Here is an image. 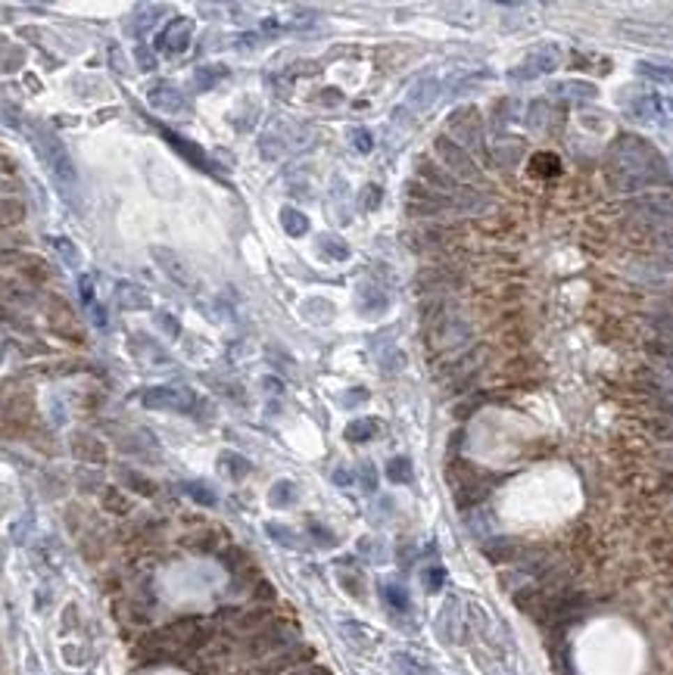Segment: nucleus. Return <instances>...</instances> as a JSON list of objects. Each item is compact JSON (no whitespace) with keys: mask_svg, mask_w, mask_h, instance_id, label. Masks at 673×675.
Listing matches in <instances>:
<instances>
[{"mask_svg":"<svg viewBox=\"0 0 673 675\" xmlns=\"http://www.w3.org/2000/svg\"><path fill=\"white\" fill-rule=\"evenodd\" d=\"M608 180L614 190L636 193L645 187L667 184L670 175L655 146L636 134H621L608 150Z\"/></svg>","mask_w":673,"mask_h":675,"instance_id":"nucleus-1","label":"nucleus"},{"mask_svg":"<svg viewBox=\"0 0 673 675\" xmlns=\"http://www.w3.org/2000/svg\"><path fill=\"white\" fill-rule=\"evenodd\" d=\"M31 143H35L38 156L44 159V165L50 169V175L56 178V184L63 187L66 193L75 190L78 175H75V165H72V159H69V153H66L63 140H59L56 134H50V131H44V128H35V131H31Z\"/></svg>","mask_w":673,"mask_h":675,"instance_id":"nucleus-2","label":"nucleus"},{"mask_svg":"<svg viewBox=\"0 0 673 675\" xmlns=\"http://www.w3.org/2000/svg\"><path fill=\"white\" fill-rule=\"evenodd\" d=\"M626 215H636L651 224H670L673 222V190H649L639 193L636 199L623 205Z\"/></svg>","mask_w":673,"mask_h":675,"instance_id":"nucleus-3","label":"nucleus"},{"mask_svg":"<svg viewBox=\"0 0 673 675\" xmlns=\"http://www.w3.org/2000/svg\"><path fill=\"white\" fill-rule=\"evenodd\" d=\"M293 641H296V629H290V626H284V623H269L262 632L250 635L246 653H250V657H265V653H275V651L290 647Z\"/></svg>","mask_w":673,"mask_h":675,"instance_id":"nucleus-4","label":"nucleus"},{"mask_svg":"<svg viewBox=\"0 0 673 675\" xmlns=\"http://www.w3.org/2000/svg\"><path fill=\"white\" fill-rule=\"evenodd\" d=\"M433 150H437V156L443 159V165L449 169V175L452 178H468V180H474L481 171H477V165H474V159L468 156V150H464L462 143H455V140H449V137H437L433 140Z\"/></svg>","mask_w":673,"mask_h":675,"instance_id":"nucleus-5","label":"nucleus"},{"mask_svg":"<svg viewBox=\"0 0 673 675\" xmlns=\"http://www.w3.org/2000/svg\"><path fill=\"white\" fill-rule=\"evenodd\" d=\"M141 402L153 411H190L193 392L184 386H150V389H144Z\"/></svg>","mask_w":673,"mask_h":675,"instance_id":"nucleus-6","label":"nucleus"},{"mask_svg":"<svg viewBox=\"0 0 673 675\" xmlns=\"http://www.w3.org/2000/svg\"><path fill=\"white\" fill-rule=\"evenodd\" d=\"M558 65H561V47L545 44V47H536V50H533L515 72H511V78H517V82H530V78H539V75L555 72Z\"/></svg>","mask_w":673,"mask_h":675,"instance_id":"nucleus-7","label":"nucleus"},{"mask_svg":"<svg viewBox=\"0 0 673 675\" xmlns=\"http://www.w3.org/2000/svg\"><path fill=\"white\" fill-rule=\"evenodd\" d=\"M449 131L455 134V140L471 146H481L483 143V128H481V112L474 106H462L449 116Z\"/></svg>","mask_w":673,"mask_h":675,"instance_id":"nucleus-8","label":"nucleus"},{"mask_svg":"<svg viewBox=\"0 0 673 675\" xmlns=\"http://www.w3.org/2000/svg\"><path fill=\"white\" fill-rule=\"evenodd\" d=\"M150 256L159 262V268H162L165 274H169V280H175L178 286H184V290H193L197 286V277H193L190 265L184 262L181 256H178L175 249H165V246H153Z\"/></svg>","mask_w":673,"mask_h":675,"instance_id":"nucleus-9","label":"nucleus"},{"mask_svg":"<svg viewBox=\"0 0 673 675\" xmlns=\"http://www.w3.org/2000/svg\"><path fill=\"white\" fill-rule=\"evenodd\" d=\"M190 35H193V22H190V19H184V16H181V19H172V22L165 25L162 31H159V38H156V50L169 53V56H178V53L188 50Z\"/></svg>","mask_w":673,"mask_h":675,"instance_id":"nucleus-10","label":"nucleus"},{"mask_svg":"<svg viewBox=\"0 0 673 675\" xmlns=\"http://www.w3.org/2000/svg\"><path fill=\"white\" fill-rule=\"evenodd\" d=\"M146 100H150L153 109L169 112V116H175V112H188V100H184V93L178 88H172V84H156V88H150Z\"/></svg>","mask_w":673,"mask_h":675,"instance_id":"nucleus-11","label":"nucleus"},{"mask_svg":"<svg viewBox=\"0 0 673 675\" xmlns=\"http://www.w3.org/2000/svg\"><path fill=\"white\" fill-rule=\"evenodd\" d=\"M309 657H312L309 647H296V651H287V653H281V657L269 660V663L259 666V669H256V672H250V675H278V672L290 669V666L303 663V660H309Z\"/></svg>","mask_w":673,"mask_h":675,"instance_id":"nucleus-12","label":"nucleus"},{"mask_svg":"<svg viewBox=\"0 0 673 675\" xmlns=\"http://www.w3.org/2000/svg\"><path fill=\"white\" fill-rule=\"evenodd\" d=\"M116 302H119V309H122V311H144V309H150L146 293L141 290V286H135V284H119Z\"/></svg>","mask_w":673,"mask_h":675,"instance_id":"nucleus-13","label":"nucleus"},{"mask_svg":"<svg viewBox=\"0 0 673 675\" xmlns=\"http://www.w3.org/2000/svg\"><path fill=\"white\" fill-rule=\"evenodd\" d=\"M437 93H439L437 78H421V82L409 91V106H411V109H418V112L428 109L433 100H437Z\"/></svg>","mask_w":673,"mask_h":675,"instance_id":"nucleus-14","label":"nucleus"},{"mask_svg":"<svg viewBox=\"0 0 673 675\" xmlns=\"http://www.w3.org/2000/svg\"><path fill=\"white\" fill-rule=\"evenodd\" d=\"M418 175H421L428 184H433V187H439V190H449V193H455L458 187H455V178L449 175V171H439L437 165H430L428 159H421L418 162Z\"/></svg>","mask_w":673,"mask_h":675,"instance_id":"nucleus-15","label":"nucleus"},{"mask_svg":"<svg viewBox=\"0 0 673 675\" xmlns=\"http://www.w3.org/2000/svg\"><path fill=\"white\" fill-rule=\"evenodd\" d=\"M165 140H169V143H172V146H175V150H178V153H181V156H188V159H190V162H193V165H197V169H206V171H209V159H206V153H203V150H199V146H193V143H188V140H184V137H178V134H172V131H165Z\"/></svg>","mask_w":673,"mask_h":675,"instance_id":"nucleus-16","label":"nucleus"},{"mask_svg":"<svg viewBox=\"0 0 673 675\" xmlns=\"http://www.w3.org/2000/svg\"><path fill=\"white\" fill-rule=\"evenodd\" d=\"M222 78H228V69H225V65H199V69L193 72V88H197V91H212Z\"/></svg>","mask_w":673,"mask_h":675,"instance_id":"nucleus-17","label":"nucleus"},{"mask_svg":"<svg viewBox=\"0 0 673 675\" xmlns=\"http://www.w3.org/2000/svg\"><path fill=\"white\" fill-rule=\"evenodd\" d=\"M558 97H568V100H596V84L589 82H558L555 84Z\"/></svg>","mask_w":673,"mask_h":675,"instance_id":"nucleus-18","label":"nucleus"},{"mask_svg":"<svg viewBox=\"0 0 673 675\" xmlns=\"http://www.w3.org/2000/svg\"><path fill=\"white\" fill-rule=\"evenodd\" d=\"M281 224L290 237H303V233L309 231V218H305L299 209H293V205H284L281 209Z\"/></svg>","mask_w":673,"mask_h":675,"instance_id":"nucleus-19","label":"nucleus"},{"mask_svg":"<svg viewBox=\"0 0 673 675\" xmlns=\"http://www.w3.org/2000/svg\"><path fill=\"white\" fill-rule=\"evenodd\" d=\"M636 72L642 78H649V82L673 84V65H658V63H649V59H642V63H636Z\"/></svg>","mask_w":673,"mask_h":675,"instance_id":"nucleus-20","label":"nucleus"},{"mask_svg":"<svg viewBox=\"0 0 673 675\" xmlns=\"http://www.w3.org/2000/svg\"><path fill=\"white\" fill-rule=\"evenodd\" d=\"M375 433H377V420H371V417H358L346 426V439L349 442H368Z\"/></svg>","mask_w":673,"mask_h":675,"instance_id":"nucleus-21","label":"nucleus"},{"mask_svg":"<svg viewBox=\"0 0 673 675\" xmlns=\"http://www.w3.org/2000/svg\"><path fill=\"white\" fill-rule=\"evenodd\" d=\"M358 309H362L365 315L384 311L386 309V296H384V293H377L375 286H362V290H358Z\"/></svg>","mask_w":673,"mask_h":675,"instance_id":"nucleus-22","label":"nucleus"},{"mask_svg":"<svg viewBox=\"0 0 673 675\" xmlns=\"http://www.w3.org/2000/svg\"><path fill=\"white\" fill-rule=\"evenodd\" d=\"M318 249H322L328 258H337V262L349 258V246H346L340 237H334V233H324V237H318Z\"/></svg>","mask_w":673,"mask_h":675,"instance_id":"nucleus-23","label":"nucleus"},{"mask_svg":"<svg viewBox=\"0 0 673 675\" xmlns=\"http://www.w3.org/2000/svg\"><path fill=\"white\" fill-rule=\"evenodd\" d=\"M558 156H552V153H536V156L530 159V171L533 175H543V178H552V175H558Z\"/></svg>","mask_w":673,"mask_h":675,"instance_id":"nucleus-24","label":"nucleus"},{"mask_svg":"<svg viewBox=\"0 0 673 675\" xmlns=\"http://www.w3.org/2000/svg\"><path fill=\"white\" fill-rule=\"evenodd\" d=\"M642 233L651 240V243L673 249V224H645V227H642Z\"/></svg>","mask_w":673,"mask_h":675,"instance_id":"nucleus-25","label":"nucleus"},{"mask_svg":"<svg viewBox=\"0 0 673 675\" xmlns=\"http://www.w3.org/2000/svg\"><path fill=\"white\" fill-rule=\"evenodd\" d=\"M269 501H271L275 507H287V504H293V501H296V486L287 483V479H281V483H275V489H271Z\"/></svg>","mask_w":673,"mask_h":675,"instance_id":"nucleus-26","label":"nucleus"},{"mask_svg":"<svg viewBox=\"0 0 673 675\" xmlns=\"http://www.w3.org/2000/svg\"><path fill=\"white\" fill-rule=\"evenodd\" d=\"M386 476H390L393 483H409L411 479V460L409 458H393L390 467H386Z\"/></svg>","mask_w":673,"mask_h":675,"instance_id":"nucleus-27","label":"nucleus"},{"mask_svg":"<svg viewBox=\"0 0 673 675\" xmlns=\"http://www.w3.org/2000/svg\"><path fill=\"white\" fill-rule=\"evenodd\" d=\"M75 454L78 458H84V460H97V464H103V445L100 442H88V449H84V436H78L75 439Z\"/></svg>","mask_w":673,"mask_h":675,"instance_id":"nucleus-28","label":"nucleus"},{"mask_svg":"<svg viewBox=\"0 0 673 675\" xmlns=\"http://www.w3.org/2000/svg\"><path fill=\"white\" fill-rule=\"evenodd\" d=\"M384 598H386V604H390L393 610H409V594H405V588L384 585Z\"/></svg>","mask_w":673,"mask_h":675,"instance_id":"nucleus-29","label":"nucleus"},{"mask_svg":"<svg viewBox=\"0 0 673 675\" xmlns=\"http://www.w3.org/2000/svg\"><path fill=\"white\" fill-rule=\"evenodd\" d=\"M53 246H56L59 256H63L69 265H82V252L75 249V243H72V240H66V237H53Z\"/></svg>","mask_w":673,"mask_h":675,"instance_id":"nucleus-30","label":"nucleus"},{"mask_svg":"<svg viewBox=\"0 0 673 675\" xmlns=\"http://www.w3.org/2000/svg\"><path fill=\"white\" fill-rule=\"evenodd\" d=\"M222 560H225V566H228V570H234V573H241L243 566L250 564L246 551H241V548H228V551H222Z\"/></svg>","mask_w":673,"mask_h":675,"instance_id":"nucleus-31","label":"nucleus"},{"mask_svg":"<svg viewBox=\"0 0 673 675\" xmlns=\"http://www.w3.org/2000/svg\"><path fill=\"white\" fill-rule=\"evenodd\" d=\"M349 140H352V146H356L358 153H371V150H375V137H371L368 128H352Z\"/></svg>","mask_w":673,"mask_h":675,"instance_id":"nucleus-32","label":"nucleus"},{"mask_svg":"<svg viewBox=\"0 0 673 675\" xmlns=\"http://www.w3.org/2000/svg\"><path fill=\"white\" fill-rule=\"evenodd\" d=\"M222 460H225V467L231 470V476H234V479H241V476L250 473V460L241 458V454H222Z\"/></svg>","mask_w":673,"mask_h":675,"instance_id":"nucleus-33","label":"nucleus"},{"mask_svg":"<svg viewBox=\"0 0 673 675\" xmlns=\"http://www.w3.org/2000/svg\"><path fill=\"white\" fill-rule=\"evenodd\" d=\"M188 495L193 501H199V504H206V507L215 504V495H212L209 486H203V483H188Z\"/></svg>","mask_w":673,"mask_h":675,"instance_id":"nucleus-34","label":"nucleus"},{"mask_svg":"<svg viewBox=\"0 0 673 675\" xmlns=\"http://www.w3.org/2000/svg\"><path fill=\"white\" fill-rule=\"evenodd\" d=\"M103 504H106V511H112V513H119V511H128V501H125L122 495H119L116 489H109L106 492V498H103Z\"/></svg>","mask_w":673,"mask_h":675,"instance_id":"nucleus-35","label":"nucleus"},{"mask_svg":"<svg viewBox=\"0 0 673 675\" xmlns=\"http://www.w3.org/2000/svg\"><path fill=\"white\" fill-rule=\"evenodd\" d=\"M269 536H275L278 541H281V545H287V548H296V536H293L287 526H275V523H271L269 526Z\"/></svg>","mask_w":673,"mask_h":675,"instance_id":"nucleus-36","label":"nucleus"},{"mask_svg":"<svg viewBox=\"0 0 673 675\" xmlns=\"http://www.w3.org/2000/svg\"><path fill=\"white\" fill-rule=\"evenodd\" d=\"M22 218V205L16 203H0V222L10 224V222H19Z\"/></svg>","mask_w":673,"mask_h":675,"instance_id":"nucleus-37","label":"nucleus"},{"mask_svg":"<svg viewBox=\"0 0 673 675\" xmlns=\"http://www.w3.org/2000/svg\"><path fill=\"white\" fill-rule=\"evenodd\" d=\"M381 196H384L381 187H377V184H368V187H365L362 205H365V209H377V205H381Z\"/></svg>","mask_w":673,"mask_h":675,"instance_id":"nucleus-38","label":"nucleus"},{"mask_svg":"<svg viewBox=\"0 0 673 675\" xmlns=\"http://www.w3.org/2000/svg\"><path fill=\"white\" fill-rule=\"evenodd\" d=\"M443 579H446V570H443V566H430V570L424 573V585H428L430 591H437V588L443 585Z\"/></svg>","mask_w":673,"mask_h":675,"instance_id":"nucleus-39","label":"nucleus"},{"mask_svg":"<svg viewBox=\"0 0 673 675\" xmlns=\"http://www.w3.org/2000/svg\"><path fill=\"white\" fill-rule=\"evenodd\" d=\"M125 476H128V483L135 486L137 492H146V495H153V483H150V479H141L137 473H125Z\"/></svg>","mask_w":673,"mask_h":675,"instance_id":"nucleus-40","label":"nucleus"},{"mask_svg":"<svg viewBox=\"0 0 673 675\" xmlns=\"http://www.w3.org/2000/svg\"><path fill=\"white\" fill-rule=\"evenodd\" d=\"M362 483H365V489H368V492H375L377 476H375V467H371V464H362Z\"/></svg>","mask_w":673,"mask_h":675,"instance_id":"nucleus-41","label":"nucleus"},{"mask_svg":"<svg viewBox=\"0 0 673 675\" xmlns=\"http://www.w3.org/2000/svg\"><path fill=\"white\" fill-rule=\"evenodd\" d=\"M651 324L658 327L661 333H667V336H673V315H661V318H651Z\"/></svg>","mask_w":673,"mask_h":675,"instance_id":"nucleus-42","label":"nucleus"},{"mask_svg":"<svg viewBox=\"0 0 673 675\" xmlns=\"http://www.w3.org/2000/svg\"><path fill=\"white\" fill-rule=\"evenodd\" d=\"M165 315H169V311H162V315H159V327H162V330H169L172 336H178V330H181V327H178V320L175 318H165Z\"/></svg>","mask_w":673,"mask_h":675,"instance_id":"nucleus-43","label":"nucleus"},{"mask_svg":"<svg viewBox=\"0 0 673 675\" xmlns=\"http://www.w3.org/2000/svg\"><path fill=\"white\" fill-rule=\"evenodd\" d=\"M256 598H259V600H271V598H275V588H271L269 582H259V588H256Z\"/></svg>","mask_w":673,"mask_h":675,"instance_id":"nucleus-44","label":"nucleus"},{"mask_svg":"<svg viewBox=\"0 0 673 675\" xmlns=\"http://www.w3.org/2000/svg\"><path fill=\"white\" fill-rule=\"evenodd\" d=\"M309 529H312V536H318V538H322V541H324V545H334V536H331V532H324V529H322V526H315V523H312V526H309Z\"/></svg>","mask_w":673,"mask_h":675,"instance_id":"nucleus-45","label":"nucleus"},{"mask_svg":"<svg viewBox=\"0 0 673 675\" xmlns=\"http://www.w3.org/2000/svg\"><path fill=\"white\" fill-rule=\"evenodd\" d=\"M655 355H661L664 361H670V367H673V349H667V346H649Z\"/></svg>","mask_w":673,"mask_h":675,"instance_id":"nucleus-46","label":"nucleus"},{"mask_svg":"<svg viewBox=\"0 0 673 675\" xmlns=\"http://www.w3.org/2000/svg\"><path fill=\"white\" fill-rule=\"evenodd\" d=\"M91 290H94V280L84 274V277H82V299H84V302H91Z\"/></svg>","mask_w":673,"mask_h":675,"instance_id":"nucleus-47","label":"nucleus"},{"mask_svg":"<svg viewBox=\"0 0 673 675\" xmlns=\"http://www.w3.org/2000/svg\"><path fill=\"white\" fill-rule=\"evenodd\" d=\"M365 398H368V392L358 389V392H349V396L343 398V405H358V402H365Z\"/></svg>","mask_w":673,"mask_h":675,"instance_id":"nucleus-48","label":"nucleus"},{"mask_svg":"<svg viewBox=\"0 0 673 675\" xmlns=\"http://www.w3.org/2000/svg\"><path fill=\"white\" fill-rule=\"evenodd\" d=\"M293 675H331L324 666H305V669H296Z\"/></svg>","mask_w":673,"mask_h":675,"instance_id":"nucleus-49","label":"nucleus"},{"mask_svg":"<svg viewBox=\"0 0 673 675\" xmlns=\"http://www.w3.org/2000/svg\"><path fill=\"white\" fill-rule=\"evenodd\" d=\"M137 59H141V69H153V56L144 50H137Z\"/></svg>","mask_w":673,"mask_h":675,"instance_id":"nucleus-50","label":"nucleus"},{"mask_svg":"<svg viewBox=\"0 0 673 675\" xmlns=\"http://www.w3.org/2000/svg\"><path fill=\"white\" fill-rule=\"evenodd\" d=\"M349 479H352V476H349V473H346V470H337V473H334V483H340V486H346V483H349Z\"/></svg>","mask_w":673,"mask_h":675,"instance_id":"nucleus-51","label":"nucleus"}]
</instances>
